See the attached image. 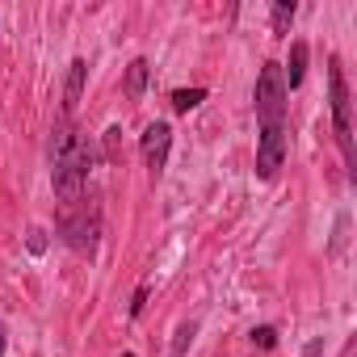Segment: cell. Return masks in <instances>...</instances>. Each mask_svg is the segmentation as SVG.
<instances>
[{
    "label": "cell",
    "mask_w": 357,
    "mask_h": 357,
    "mask_svg": "<svg viewBox=\"0 0 357 357\" xmlns=\"http://www.w3.org/2000/svg\"><path fill=\"white\" fill-rule=\"evenodd\" d=\"M89 168H93V143L72 118H59L51 135V181H55L59 211L76 206L89 194Z\"/></svg>",
    "instance_id": "1"
},
{
    "label": "cell",
    "mask_w": 357,
    "mask_h": 357,
    "mask_svg": "<svg viewBox=\"0 0 357 357\" xmlns=\"http://www.w3.org/2000/svg\"><path fill=\"white\" fill-rule=\"evenodd\" d=\"M55 227H59V236H63L68 248L93 252V248H97V236H101V206H97V194L89 190L76 206H63L59 219H55Z\"/></svg>",
    "instance_id": "2"
},
{
    "label": "cell",
    "mask_w": 357,
    "mask_h": 357,
    "mask_svg": "<svg viewBox=\"0 0 357 357\" xmlns=\"http://www.w3.org/2000/svg\"><path fill=\"white\" fill-rule=\"evenodd\" d=\"M328 101H332V130H336V143H340V155H344V168L349 176L353 172V122H349V84H344V72H340V59L332 55L328 63Z\"/></svg>",
    "instance_id": "3"
},
{
    "label": "cell",
    "mask_w": 357,
    "mask_h": 357,
    "mask_svg": "<svg viewBox=\"0 0 357 357\" xmlns=\"http://www.w3.org/2000/svg\"><path fill=\"white\" fill-rule=\"evenodd\" d=\"M257 122L261 126H286V80H282V63H265L257 76Z\"/></svg>",
    "instance_id": "4"
},
{
    "label": "cell",
    "mask_w": 357,
    "mask_h": 357,
    "mask_svg": "<svg viewBox=\"0 0 357 357\" xmlns=\"http://www.w3.org/2000/svg\"><path fill=\"white\" fill-rule=\"evenodd\" d=\"M282 160H286V126H261V139H257V176H261V181H273Z\"/></svg>",
    "instance_id": "5"
},
{
    "label": "cell",
    "mask_w": 357,
    "mask_h": 357,
    "mask_svg": "<svg viewBox=\"0 0 357 357\" xmlns=\"http://www.w3.org/2000/svg\"><path fill=\"white\" fill-rule=\"evenodd\" d=\"M168 147H172V126H168V122H151V126L139 135V151H143V164L151 168V176L164 172V164H168Z\"/></svg>",
    "instance_id": "6"
},
{
    "label": "cell",
    "mask_w": 357,
    "mask_h": 357,
    "mask_svg": "<svg viewBox=\"0 0 357 357\" xmlns=\"http://www.w3.org/2000/svg\"><path fill=\"white\" fill-rule=\"evenodd\" d=\"M84 76H89V63H84V59H72V68H68V89H63V118H72V109L80 105Z\"/></svg>",
    "instance_id": "7"
},
{
    "label": "cell",
    "mask_w": 357,
    "mask_h": 357,
    "mask_svg": "<svg viewBox=\"0 0 357 357\" xmlns=\"http://www.w3.org/2000/svg\"><path fill=\"white\" fill-rule=\"evenodd\" d=\"M303 76H307V43H294L290 47V63L282 68V80H286V89H298Z\"/></svg>",
    "instance_id": "8"
},
{
    "label": "cell",
    "mask_w": 357,
    "mask_h": 357,
    "mask_svg": "<svg viewBox=\"0 0 357 357\" xmlns=\"http://www.w3.org/2000/svg\"><path fill=\"white\" fill-rule=\"evenodd\" d=\"M143 93H147V59H135V63L126 68V97L139 101Z\"/></svg>",
    "instance_id": "9"
},
{
    "label": "cell",
    "mask_w": 357,
    "mask_h": 357,
    "mask_svg": "<svg viewBox=\"0 0 357 357\" xmlns=\"http://www.w3.org/2000/svg\"><path fill=\"white\" fill-rule=\"evenodd\" d=\"M294 26V0H278L273 5V38H286Z\"/></svg>",
    "instance_id": "10"
},
{
    "label": "cell",
    "mask_w": 357,
    "mask_h": 357,
    "mask_svg": "<svg viewBox=\"0 0 357 357\" xmlns=\"http://www.w3.org/2000/svg\"><path fill=\"white\" fill-rule=\"evenodd\" d=\"M206 101V89H176L172 93V109L176 114H190V109H198Z\"/></svg>",
    "instance_id": "11"
},
{
    "label": "cell",
    "mask_w": 357,
    "mask_h": 357,
    "mask_svg": "<svg viewBox=\"0 0 357 357\" xmlns=\"http://www.w3.org/2000/svg\"><path fill=\"white\" fill-rule=\"evenodd\" d=\"M105 160H109V164H122V130H118V126L105 130Z\"/></svg>",
    "instance_id": "12"
},
{
    "label": "cell",
    "mask_w": 357,
    "mask_h": 357,
    "mask_svg": "<svg viewBox=\"0 0 357 357\" xmlns=\"http://www.w3.org/2000/svg\"><path fill=\"white\" fill-rule=\"evenodd\" d=\"M252 344L273 349V344H278V332H273V328H252Z\"/></svg>",
    "instance_id": "13"
},
{
    "label": "cell",
    "mask_w": 357,
    "mask_h": 357,
    "mask_svg": "<svg viewBox=\"0 0 357 357\" xmlns=\"http://www.w3.org/2000/svg\"><path fill=\"white\" fill-rule=\"evenodd\" d=\"M143 303H147V286H139V290H135V298H130V315H139V311H143Z\"/></svg>",
    "instance_id": "14"
},
{
    "label": "cell",
    "mask_w": 357,
    "mask_h": 357,
    "mask_svg": "<svg viewBox=\"0 0 357 357\" xmlns=\"http://www.w3.org/2000/svg\"><path fill=\"white\" fill-rule=\"evenodd\" d=\"M47 248V240H43V231H30V252H43Z\"/></svg>",
    "instance_id": "15"
},
{
    "label": "cell",
    "mask_w": 357,
    "mask_h": 357,
    "mask_svg": "<svg viewBox=\"0 0 357 357\" xmlns=\"http://www.w3.org/2000/svg\"><path fill=\"white\" fill-rule=\"evenodd\" d=\"M0 357H5V324H0Z\"/></svg>",
    "instance_id": "16"
},
{
    "label": "cell",
    "mask_w": 357,
    "mask_h": 357,
    "mask_svg": "<svg viewBox=\"0 0 357 357\" xmlns=\"http://www.w3.org/2000/svg\"><path fill=\"white\" fill-rule=\"evenodd\" d=\"M122 357H135V353H122Z\"/></svg>",
    "instance_id": "17"
}]
</instances>
